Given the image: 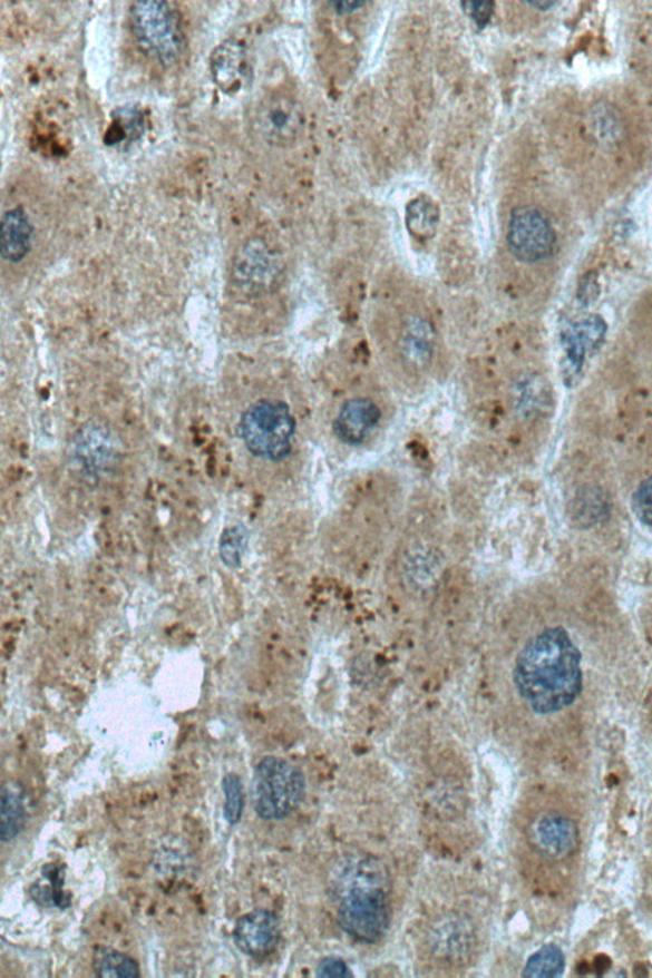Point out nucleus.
<instances>
[{
  "instance_id": "nucleus-2",
  "label": "nucleus",
  "mask_w": 652,
  "mask_h": 978,
  "mask_svg": "<svg viewBox=\"0 0 652 978\" xmlns=\"http://www.w3.org/2000/svg\"><path fill=\"white\" fill-rule=\"evenodd\" d=\"M567 795L564 802L544 811L532 825L533 848L551 862L559 878L571 886L582 857V816Z\"/></svg>"
},
{
  "instance_id": "nucleus-12",
  "label": "nucleus",
  "mask_w": 652,
  "mask_h": 978,
  "mask_svg": "<svg viewBox=\"0 0 652 978\" xmlns=\"http://www.w3.org/2000/svg\"><path fill=\"white\" fill-rule=\"evenodd\" d=\"M381 420L380 408L369 398L348 400L334 421L337 438L351 447L361 444Z\"/></svg>"
},
{
  "instance_id": "nucleus-17",
  "label": "nucleus",
  "mask_w": 652,
  "mask_h": 978,
  "mask_svg": "<svg viewBox=\"0 0 652 978\" xmlns=\"http://www.w3.org/2000/svg\"><path fill=\"white\" fill-rule=\"evenodd\" d=\"M0 839L3 843L11 842L20 835L27 822L23 799L18 791L3 788L2 805H0Z\"/></svg>"
},
{
  "instance_id": "nucleus-5",
  "label": "nucleus",
  "mask_w": 652,
  "mask_h": 978,
  "mask_svg": "<svg viewBox=\"0 0 652 978\" xmlns=\"http://www.w3.org/2000/svg\"><path fill=\"white\" fill-rule=\"evenodd\" d=\"M296 421L288 404L276 400H259L241 415L239 433L252 456L271 461L288 458Z\"/></svg>"
},
{
  "instance_id": "nucleus-11",
  "label": "nucleus",
  "mask_w": 652,
  "mask_h": 978,
  "mask_svg": "<svg viewBox=\"0 0 652 978\" xmlns=\"http://www.w3.org/2000/svg\"><path fill=\"white\" fill-rule=\"evenodd\" d=\"M210 69L213 84L223 94H237L252 74L245 43L237 39L221 42L212 52Z\"/></svg>"
},
{
  "instance_id": "nucleus-20",
  "label": "nucleus",
  "mask_w": 652,
  "mask_h": 978,
  "mask_svg": "<svg viewBox=\"0 0 652 978\" xmlns=\"http://www.w3.org/2000/svg\"><path fill=\"white\" fill-rule=\"evenodd\" d=\"M440 212L432 199L425 197L416 198L407 207V227L410 234L419 238L432 237L439 225Z\"/></svg>"
},
{
  "instance_id": "nucleus-26",
  "label": "nucleus",
  "mask_w": 652,
  "mask_h": 978,
  "mask_svg": "<svg viewBox=\"0 0 652 978\" xmlns=\"http://www.w3.org/2000/svg\"><path fill=\"white\" fill-rule=\"evenodd\" d=\"M494 3L490 2H470L464 3L463 8L480 28H484L493 17Z\"/></svg>"
},
{
  "instance_id": "nucleus-25",
  "label": "nucleus",
  "mask_w": 652,
  "mask_h": 978,
  "mask_svg": "<svg viewBox=\"0 0 652 978\" xmlns=\"http://www.w3.org/2000/svg\"><path fill=\"white\" fill-rule=\"evenodd\" d=\"M319 977H351L352 972L344 960L337 957H328L321 960L317 969Z\"/></svg>"
},
{
  "instance_id": "nucleus-27",
  "label": "nucleus",
  "mask_w": 652,
  "mask_h": 978,
  "mask_svg": "<svg viewBox=\"0 0 652 978\" xmlns=\"http://www.w3.org/2000/svg\"><path fill=\"white\" fill-rule=\"evenodd\" d=\"M597 295H600V284H597L594 274H587L582 284H580L578 299L584 304H591Z\"/></svg>"
},
{
  "instance_id": "nucleus-24",
  "label": "nucleus",
  "mask_w": 652,
  "mask_h": 978,
  "mask_svg": "<svg viewBox=\"0 0 652 978\" xmlns=\"http://www.w3.org/2000/svg\"><path fill=\"white\" fill-rule=\"evenodd\" d=\"M632 509L642 524L652 528V476L636 489L632 499Z\"/></svg>"
},
{
  "instance_id": "nucleus-13",
  "label": "nucleus",
  "mask_w": 652,
  "mask_h": 978,
  "mask_svg": "<svg viewBox=\"0 0 652 978\" xmlns=\"http://www.w3.org/2000/svg\"><path fill=\"white\" fill-rule=\"evenodd\" d=\"M33 242L32 222L23 207L4 212L0 228V252L6 262L18 264L30 254Z\"/></svg>"
},
{
  "instance_id": "nucleus-29",
  "label": "nucleus",
  "mask_w": 652,
  "mask_h": 978,
  "mask_svg": "<svg viewBox=\"0 0 652 978\" xmlns=\"http://www.w3.org/2000/svg\"><path fill=\"white\" fill-rule=\"evenodd\" d=\"M531 7L539 8L542 11H547L548 8H552L556 3L553 2H531L528 3Z\"/></svg>"
},
{
  "instance_id": "nucleus-15",
  "label": "nucleus",
  "mask_w": 652,
  "mask_h": 978,
  "mask_svg": "<svg viewBox=\"0 0 652 978\" xmlns=\"http://www.w3.org/2000/svg\"><path fill=\"white\" fill-rule=\"evenodd\" d=\"M606 333V325L601 316L593 315L571 326L564 336L568 370L578 375L583 370L587 351L600 349Z\"/></svg>"
},
{
  "instance_id": "nucleus-7",
  "label": "nucleus",
  "mask_w": 652,
  "mask_h": 978,
  "mask_svg": "<svg viewBox=\"0 0 652 978\" xmlns=\"http://www.w3.org/2000/svg\"><path fill=\"white\" fill-rule=\"evenodd\" d=\"M557 235L547 213L534 206L513 211L507 228V245L524 263H538L555 253Z\"/></svg>"
},
{
  "instance_id": "nucleus-10",
  "label": "nucleus",
  "mask_w": 652,
  "mask_h": 978,
  "mask_svg": "<svg viewBox=\"0 0 652 978\" xmlns=\"http://www.w3.org/2000/svg\"><path fill=\"white\" fill-rule=\"evenodd\" d=\"M281 940V921L270 910H256L236 922L234 941L243 953L263 958L273 953Z\"/></svg>"
},
{
  "instance_id": "nucleus-28",
  "label": "nucleus",
  "mask_w": 652,
  "mask_h": 978,
  "mask_svg": "<svg viewBox=\"0 0 652 978\" xmlns=\"http://www.w3.org/2000/svg\"><path fill=\"white\" fill-rule=\"evenodd\" d=\"M364 3L361 2H335L330 3L334 8L335 11L341 13H350L357 10V8L363 7Z\"/></svg>"
},
{
  "instance_id": "nucleus-19",
  "label": "nucleus",
  "mask_w": 652,
  "mask_h": 978,
  "mask_svg": "<svg viewBox=\"0 0 652 978\" xmlns=\"http://www.w3.org/2000/svg\"><path fill=\"white\" fill-rule=\"evenodd\" d=\"M42 876L47 878L50 886H41L40 882L31 887V897L36 903L40 906L57 907V909H68L71 897L62 891L65 886V868L57 865H47L42 869Z\"/></svg>"
},
{
  "instance_id": "nucleus-1",
  "label": "nucleus",
  "mask_w": 652,
  "mask_h": 978,
  "mask_svg": "<svg viewBox=\"0 0 652 978\" xmlns=\"http://www.w3.org/2000/svg\"><path fill=\"white\" fill-rule=\"evenodd\" d=\"M514 683L535 714L556 715L575 704L584 688L583 653L565 627L543 629L525 644Z\"/></svg>"
},
{
  "instance_id": "nucleus-9",
  "label": "nucleus",
  "mask_w": 652,
  "mask_h": 978,
  "mask_svg": "<svg viewBox=\"0 0 652 978\" xmlns=\"http://www.w3.org/2000/svg\"><path fill=\"white\" fill-rule=\"evenodd\" d=\"M280 273L279 254L259 237L241 245L232 264V280L245 291L259 292L271 287Z\"/></svg>"
},
{
  "instance_id": "nucleus-18",
  "label": "nucleus",
  "mask_w": 652,
  "mask_h": 978,
  "mask_svg": "<svg viewBox=\"0 0 652 978\" xmlns=\"http://www.w3.org/2000/svg\"><path fill=\"white\" fill-rule=\"evenodd\" d=\"M94 971L101 978L140 977L137 960L111 948H98L95 951Z\"/></svg>"
},
{
  "instance_id": "nucleus-4",
  "label": "nucleus",
  "mask_w": 652,
  "mask_h": 978,
  "mask_svg": "<svg viewBox=\"0 0 652 978\" xmlns=\"http://www.w3.org/2000/svg\"><path fill=\"white\" fill-rule=\"evenodd\" d=\"M130 28L138 47L160 65L172 66L185 50L181 13L163 0H147L130 6Z\"/></svg>"
},
{
  "instance_id": "nucleus-3",
  "label": "nucleus",
  "mask_w": 652,
  "mask_h": 978,
  "mask_svg": "<svg viewBox=\"0 0 652 978\" xmlns=\"http://www.w3.org/2000/svg\"><path fill=\"white\" fill-rule=\"evenodd\" d=\"M363 864L352 877V884L347 887L342 901L339 903L338 922L348 936L363 942L374 945L389 930L391 909L382 878L377 873L362 877Z\"/></svg>"
},
{
  "instance_id": "nucleus-21",
  "label": "nucleus",
  "mask_w": 652,
  "mask_h": 978,
  "mask_svg": "<svg viewBox=\"0 0 652 978\" xmlns=\"http://www.w3.org/2000/svg\"><path fill=\"white\" fill-rule=\"evenodd\" d=\"M566 960L562 950L556 946L543 947L526 962L524 976L526 977H559L564 975Z\"/></svg>"
},
{
  "instance_id": "nucleus-8",
  "label": "nucleus",
  "mask_w": 652,
  "mask_h": 978,
  "mask_svg": "<svg viewBox=\"0 0 652 978\" xmlns=\"http://www.w3.org/2000/svg\"><path fill=\"white\" fill-rule=\"evenodd\" d=\"M303 123L301 105L293 97L275 92L263 97L252 113V128L265 144L289 147L300 138Z\"/></svg>"
},
{
  "instance_id": "nucleus-16",
  "label": "nucleus",
  "mask_w": 652,
  "mask_h": 978,
  "mask_svg": "<svg viewBox=\"0 0 652 978\" xmlns=\"http://www.w3.org/2000/svg\"><path fill=\"white\" fill-rule=\"evenodd\" d=\"M146 119L137 106H124L114 111L113 121L106 135L107 145H120L123 141H136L145 133Z\"/></svg>"
},
{
  "instance_id": "nucleus-14",
  "label": "nucleus",
  "mask_w": 652,
  "mask_h": 978,
  "mask_svg": "<svg viewBox=\"0 0 652 978\" xmlns=\"http://www.w3.org/2000/svg\"><path fill=\"white\" fill-rule=\"evenodd\" d=\"M399 349L407 368L415 371L427 368L435 349L432 325L422 317H410L401 331Z\"/></svg>"
},
{
  "instance_id": "nucleus-23",
  "label": "nucleus",
  "mask_w": 652,
  "mask_h": 978,
  "mask_svg": "<svg viewBox=\"0 0 652 978\" xmlns=\"http://www.w3.org/2000/svg\"><path fill=\"white\" fill-rule=\"evenodd\" d=\"M247 535L244 528H230L223 531L220 555L223 564L230 568H237L244 555Z\"/></svg>"
},
{
  "instance_id": "nucleus-22",
  "label": "nucleus",
  "mask_w": 652,
  "mask_h": 978,
  "mask_svg": "<svg viewBox=\"0 0 652 978\" xmlns=\"http://www.w3.org/2000/svg\"><path fill=\"white\" fill-rule=\"evenodd\" d=\"M223 793H225L226 803L223 806V814L231 825H235L241 821L244 813V789L243 781L236 773H227L222 781Z\"/></svg>"
},
{
  "instance_id": "nucleus-6",
  "label": "nucleus",
  "mask_w": 652,
  "mask_h": 978,
  "mask_svg": "<svg viewBox=\"0 0 652 978\" xmlns=\"http://www.w3.org/2000/svg\"><path fill=\"white\" fill-rule=\"evenodd\" d=\"M305 794V777L290 762L265 757L257 763L253 779V803L262 820H284L298 811Z\"/></svg>"
}]
</instances>
